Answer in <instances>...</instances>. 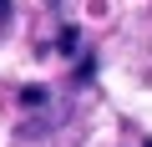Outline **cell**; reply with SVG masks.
<instances>
[{"label":"cell","instance_id":"2","mask_svg":"<svg viewBox=\"0 0 152 147\" xmlns=\"http://www.w3.org/2000/svg\"><path fill=\"white\" fill-rule=\"evenodd\" d=\"M137 147H152V137H142V142H137Z\"/></svg>","mask_w":152,"mask_h":147},{"label":"cell","instance_id":"1","mask_svg":"<svg viewBox=\"0 0 152 147\" xmlns=\"http://www.w3.org/2000/svg\"><path fill=\"white\" fill-rule=\"evenodd\" d=\"M10 20V0H0V26H5Z\"/></svg>","mask_w":152,"mask_h":147}]
</instances>
